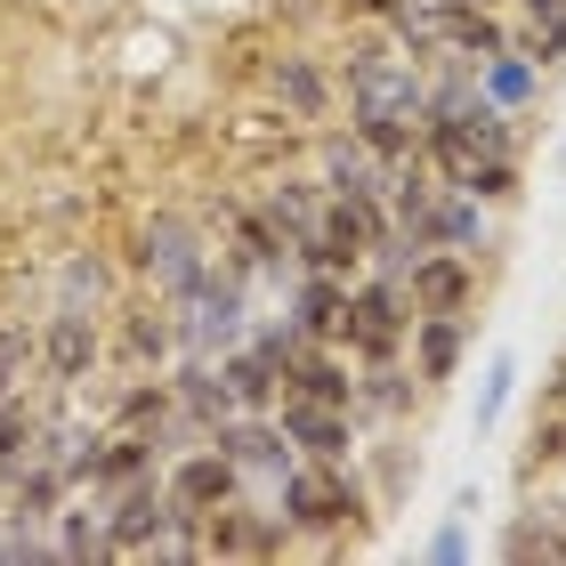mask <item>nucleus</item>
Returning a JSON list of instances; mask_svg holds the SVG:
<instances>
[{
	"label": "nucleus",
	"mask_w": 566,
	"mask_h": 566,
	"mask_svg": "<svg viewBox=\"0 0 566 566\" xmlns=\"http://www.w3.org/2000/svg\"><path fill=\"white\" fill-rule=\"evenodd\" d=\"M389 163H380V154L365 146V138H324V195H389Z\"/></svg>",
	"instance_id": "nucleus-16"
},
{
	"label": "nucleus",
	"mask_w": 566,
	"mask_h": 566,
	"mask_svg": "<svg viewBox=\"0 0 566 566\" xmlns=\"http://www.w3.org/2000/svg\"><path fill=\"white\" fill-rule=\"evenodd\" d=\"M413 365H421V380L461 373V316H413Z\"/></svg>",
	"instance_id": "nucleus-20"
},
{
	"label": "nucleus",
	"mask_w": 566,
	"mask_h": 566,
	"mask_svg": "<svg viewBox=\"0 0 566 566\" xmlns=\"http://www.w3.org/2000/svg\"><path fill=\"white\" fill-rule=\"evenodd\" d=\"M235 478H243V470H235L219 446H195L187 461H170L163 485H170V510H178V518H211L219 502H235Z\"/></svg>",
	"instance_id": "nucleus-10"
},
{
	"label": "nucleus",
	"mask_w": 566,
	"mask_h": 566,
	"mask_svg": "<svg viewBox=\"0 0 566 566\" xmlns=\"http://www.w3.org/2000/svg\"><path fill=\"white\" fill-rule=\"evenodd\" d=\"M275 97L292 106L300 122H316L324 106H332V90H324V73L307 65V57H275Z\"/></svg>",
	"instance_id": "nucleus-21"
},
{
	"label": "nucleus",
	"mask_w": 566,
	"mask_h": 566,
	"mask_svg": "<svg viewBox=\"0 0 566 566\" xmlns=\"http://www.w3.org/2000/svg\"><path fill=\"white\" fill-rule=\"evenodd\" d=\"M146 470H154V437H106V446L90 453V478L97 485H130Z\"/></svg>",
	"instance_id": "nucleus-22"
},
{
	"label": "nucleus",
	"mask_w": 566,
	"mask_h": 566,
	"mask_svg": "<svg viewBox=\"0 0 566 566\" xmlns=\"http://www.w3.org/2000/svg\"><path fill=\"white\" fill-rule=\"evenodd\" d=\"M138 275L154 283V300H187L202 275H211V243H202V227L195 219H178V211H154L138 227Z\"/></svg>",
	"instance_id": "nucleus-2"
},
{
	"label": "nucleus",
	"mask_w": 566,
	"mask_h": 566,
	"mask_svg": "<svg viewBox=\"0 0 566 566\" xmlns=\"http://www.w3.org/2000/svg\"><path fill=\"white\" fill-rule=\"evenodd\" d=\"M461 187H470L478 202H510V195H518V170H510V154H485V163L461 178Z\"/></svg>",
	"instance_id": "nucleus-27"
},
{
	"label": "nucleus",
	"mask_w": 566,
	"mask_h": 566,
	"mask_svg": "<svg viewBox=\"0 0 566 566\" xmlns=\"http://www.w3.org/2000/svg\"><path fill=\"white\" fill-rule=\"evenodd\" d=\"M283 380H292V397H316V405H356V380L340 356H324L316 340H307L292 365H283Z\"/></svg>",
	"instance_id": "nucleus-18"
},
{
	"label": "nucleus",
	"mask_w": 566,
	"mask_h": 566,
	"mask_svg": "<svg viewBox=\"0 0 566 566\" xmlns=\"http://www.w3.org/2000/svg\"><path fill=\"white\" fill-rule=\"evenodd\" d=\"M97 324H90V307H73V300H57V316H49V332H41V365L57 373V380H90V365H97Z\"/></svg>",
	"instance_id": "nucleus-13"
},
{
	"label": "nucleus",
	"mask_w": 566,
	"mask_h": 566,
	"mask_svg": "<svg viewBox=\"0 0 566 566\" xmlns=\"http://www.w3.org/2000/svg\"><path fill=\"white\" fill-rule=\"evenodd\" d=\"M461 510H470V502H461ZM461 510L429 534V558H437V566H461V558H470V526H461Z\"/></svg>",
	"instance_id": "nucleus-32"
},
{
	"label": "nucleus",
	"mask_w": 566,
	"mask_h": 566,
	"mask_svg": "<svg viewBox=\"0 0 566 566\" xmlns=\"http://www.w3.org/2000/svg\"><path fill=\"white\" fill-rule=\"evenodd\" d=\"M526 57H534V65H558V57H566V9H558V17H534V49H526Z\"/></svg>",
	"instance_id": "nucleus-33"
},
{
	"label": "nucleus",
	"mask_w": 566,
	"mask_h": 566,
	"mask_svg": "<svg viewBox=\"0 0 566 566\" xmlns=\"http://www.w3.org/2000/svg\"><path fill=\"white\" fill-rule=\"evenodd\" d=\"M219 380H227V397H235V413H268L275 389H283V356L268 340H235L219 356Z\"/></svg>",
	"instance_id": "nucleus-12"
},
{
	"label": "nucleus",
	"mask_w": 566,
	"mask_h": 566,
	"mask_svg": "<svg viewBox=\"0 0 566 566\" xmlns=\"http://www.w3.org/2000/svg\"><path fill=\"white\" fill-rule=\"evenodd\" d=\"M485 154H510V122H502V106L494 97H470V106L461 114H437V122H421V163H437L461 187V178H470Z\"/></svg>",
	"instance_id": "nucleus-3"
},
{
	"label": "nucleus",
	"mask_w": 566,
	"mask_h": 566,
	"mask_svg": "<svg viewBox=\"0 0 566 566\" xmlns=\"http://www.w3.org/2000/svg\"><path fill=\"white\" fill-rule=\"evenodd\" d=\"M526 9H534V17H558V9H566V0H526Z\"/></svg>",
	"instance_id": "nucleus-36"
},
{
	"label": "nucleus",
	"mask_w": 566,
	"mask_h": 566,
	"mask_svg": "<svg viewBox=\"0 0 566 566\" xmlns=\"http://www.w3.org/2000/svg\"><path fill=\"white\" fill-rule=\"evenodd\" d=\"M356 397L380 405V413H397V405H405V373H389V356H380V365H373L365 380H356Z\"/></svg>",
	"instance_id": "nucleus-31"
},
{
	"label": "nucleus",
	"mask_w": 566,
	"mask_h": 566,
	"mask_svg": "<svg viewBox=\"0 0 566 566\" xmlns=\"http://www.w3.org/2000/svg\"><path fill=\"white\" fill-rule=\"evenodd\" d=\"M421 251H485V202L470 187H437L429 202V227H421Z\"/></svg>",
	"instance_id": "nucleus-14"
},
{
	"label": "nucleus",
	"mask_w": 566,
	"mask_h": 566,
	"mask_svg": "<svg viewBox=\"0 0 566 566\" xmlns=\"http://www.w3.org/2000/svg\"><path fill=\"white\" fill-rule=\"evenodd\" d=\"M292 324L307 332V340H340V324H348V275H332V268H300Z\"/></svg>",
	"instance_id": "nucleus-15"
},
{
	"label": "nucleus",
	"mask_w": 566,
	"mask_h": 566,
	"mask_svg": "<svg viewBox=\"0 0 566 566\" xmlns=\"http://www.w3.org/2000/svg\"><path fill=\"white\" fill-rule=\"evenodd\" d=\"M502 551H510V558H566V526L551 518V510H534L526 526H510Z\"/></svg>",
	"instance_id": "nucleus-25"
},
{
	"label": "nucleus",
	"mask_w": 566,
	"mask_h": 566,
	"mask_svg": "<svg viewBox=\"0 0 566 566\" xmlns=\"http://www.w3.org/2000/svg\"><path fill=\"white\" fill-rule=\"evenodd\" d=\"M543 510H551V518H558V526H566V494H558V502H543Z\"/></svg>",
	"instance_id": "nucleus-37"
},
{
	"label": "nucleus",
	"mask_w": 566,
	"mask_h": 566,
	"mask_svg": "<svg viewBox=\"0 0 566 566\" xmlns=\"http://www.w3.org/2000/svg\"><path fill=\"white\" fill-rule=\"evenodd\" d=\"M348 114L356 122H421V73H413V57L356 49V57H348Z\"/></svg>",
	"instance_id": "nucleus-4"
},
{
	"label": "nucleus",
	"mask_w": 566,
	"mask_h": 566,
	"mask_svg": "<svg viewBox=\"0 0 566 566\" xmlns=\"http://www.w3.org/2000/svg\"><path fill=\"white\" fill-rule=\"evenodd\" d=\"M510 380H518V365H510V356H494V365H485V389H478V429H494V421H502Z\"/></svg>",
	"instance_id": "nucleus-28"
},
{
	"label": "nucleus",
	"mask_w": 566,
	"mask_h": 566,
	"mask_svg": "<svg viewBox=\"0 0 566 566\" xmlns=\"http://www.w3.org/2000/svg\"><path fill=\"white\" fill-rule=\"evenodd\" d=\"M24 365H33V340H24L17 324H0V397H17V380H24Z\"/></svg>",
	"instance_id": "nucleus-29"
},
{
	"label": "nucleus",
	"mask_w": 566,
	"mask_h": 566,
	"mask_svg": "<svg viewBox=\"0 0 566 566\" xmlns=\"http://www.w3.org/2000/svg\"><path fill=\"white\" fill-rule=\"evenodd\" d=\"M170 389H178V405H187V421H195L202 437H211L227 413H235V397H227V380H219V365H211V356H195V365L178 373Z\"/></svg>",
	"instance_id": "nucleus-19"
},
{
	"label": "nucleus",
	"mask_w": 566,
	"mask_h": 566,
	"mask_svg": "<svg viewBox=\"0 0 566 566\" xmlns=\"http://www.w3.org/2000/svg\"><path fill=\"white\" fill-rule=\"evenodd\" d=\"M340 9H356V17H397L405 0H340Z\"/></svg>",
	"instance_id": "nucleus-35"
},
{
	"label": "nucleus",
	"mask_w": 566,
	"mask_h": 566,
	"mask_svg": "<svg viewBox=\"0 0 566 566\" xmlns=\"http://www.w3.org/2000/svg\"><path fill=\"white\" fill-rule=\"evenodd\" d=\"M478 90L494 97L502 114H518L534 90H543V65L526 57V49H494V57H478Z\"/></svg>",
	"instance_id": "nucleus-17"
},
{
	"label": "nucleus",
	"mask_w": 566,
	"mask_h": 566,
	"mask_svg": "<svg viewBox=\"0 0 566 566\" xmlns=\"http://www.w3.org/2000/svg\"><path fill=\"white\" fill-rule=\"evenodd\" d=\"M65 300H73V307H82V300H106V268H97V260H73V268H65Z\"/></svg>",
	"instance_id": "nucleus-34"
},
{
	"label": "nucleus",
	"mask_w": 566,
	"mask_h": 566,
	"mask_svg": "<svg viewBox=\"0 0 566 566\" xmlns=\"http://www.w3.org/2000/svg\"><path fill=\"white\" fill-rule=\"evenodd\" d=\"M170 340H178V324H170V316H130V356H154V365H163Z\"/></svg>",
	"instance_id": "nucleus-30"
},
{
	"label": "nucleus",
	"mask_w": 566,
	"mask_h": 566,
	"mask_svg": "<svg viewBox=\"0 0 566 566\" xmlns=\"http://www.w3.org/2000/svg\"><path fill=\"white\" fill-rule=\"evenodd\" d=\"M211 446L235 461V470H251V478H292L300 461H292V437H283V421H268V413H227L219 429H211Z\"/></svg>",
	"instance_id": "nucleus-8"
},
{
	"label": "nucleus",
	"mask_w": 566,
	"mask_h": 566,
	"mask_svg": "<svg viewBox=\"0 0 566 566\" xmlns=\"http://www.w3.org/2000/svg\"><path fill=\"white\" fill-rule=\"evenodd\" d=\"M268 219L283 227V243H307V235H316V219H324V202L316 195H307V187H292V178H283V187H268Z\"/></svg>",
	"instance_id": "nucleus-23"
},
{
	"label": "nucleus",
	"mask_w": 566,
	"mask_h": 566,
	"mask_svg": "<svg viewBox=\"0 0 566 566\" xmlns=\"http://www.w3.org/2000/svg\"><path fill=\"white\" fill-rule=\"evenodd\" d=\"M57 558H73V566H82V558H114V543H106V518H90V510H57Z\"/></svg>",
	"instance_id": "nucleus-24"
},
{
	"label": "nucleus",
	"mask_w": 566,
	"mask_h": 566,
	"mask_svg": "<svg viewBox=\"0 0 566 566\" xmlns=\"http://www.w3.org/2000/svg\"><path fill=\"white\" fill-rule=\"evenodd\" d=\"M405 283L397 275H373V283H356L348 292V324H340V340L365 356V365H380V356H397L405 348V332H413V316H405Z\"/></svg>",
	"instance_id": "nucleus-5"
},
{
	"label": "nucleus",
	"mask_w": 566,
	"mask_h": 566,
	"mask_svg": "<svg viewBox=\"0 0 566 566\" xmlns=\"http://www.w3.org/2000/svg\"><path fill=\"white\" fill-rule=\"evenodd\" d=\"M275 510L283 526H356V485L340 478V461H316V470H292L275 485Z\"/></svg>",
	"instance_id": "nucleus-6"
},
{
	"label": "nucleus",
	"mask_w": 566,
	"mask_h": 566,
	"mask_svg": "<svg viewBox=\"0 0 566 566\" xmlns=\"http://www.w3.org/2000/svg\"><path fill=\"white\" fill-rule=\"evenodd\" d=\"M33 446H41V429H33V413H24L17 397H0V478H9V470H17V461L33 453Z\"/></svg>",
	"instance_id": "nucleus-26"
},
{
	"label": "nucleus",
	"mask_w": 566,
	"mask_h": 566,
	"mask_svg": "<svg viewBox=\"0 0 566 566\" xmlns=\"http://www.w3.org/2000/svg\"><path fill=\"white\" fill-rule=\"evenodd\" d=\"M446 9H494V0H446Z\"/></svg>",
	"instance_id": "nucleus-38"
},
{
	"label": "nucleus",
	"mask_w": 566,
	"mask_h": 566,
	"mask_svg": "<svg viewBox=\"0 0 566 566\" xmlns=\"http://www.w3.org/2000/svg\"><path fill=\"white\" fill-rule=\"evenodd\" d=\"M558 170H566V154H558Z\"/></svg>",
	"instance_id": "nucleus-39"
},
{
	"label": "nucleus",
	"mask_w": 566,
	"mask_h": 566,
	"mask_svg": "<svg viewBox=\"0 0 566 566\" xmlns=\"http://www.w3.org/2000/svg\"><path fill=\"white\" fill-rule=\"evenodd\" d=\"M478 292V260L470 251H421L413 268H405V300H413V316H461Z\"/></svg>",
	"instance_id": "nucleus-9"
},
{
	"label": "nucleus",
	"mask_w": 566,
	"mask_h": 566,
	"mask_svg": "<svg viewBox=\"0 0 566 566\" xmlns=\"http://www.w3.org/2000/svg\"><path fill=\"white\" fill-rule=\"evenodd\" d=\"M283 437L307 453V461H348L356 429H348V405H316V397H283Z\"/></svg>",
	"instance_id": "nucleus-11"
},
{
	"label": "nucleus",
	"mask_w": 566,
	"mask_h": 566,
	"mask_svg": "<svg viewBox=\"0 0 566 566\" xmlns=\"http://www.w3.org/2000/svg\"><path fill=\"white\" fill-rule=\"evenodd\" d=\"M170 518H178V510H170V485L163 478H130V485H122V502L106 510V543H114V558L122 551H163L170 543Z\"/></svg>",
	"instance_id": "nucleus-7"
},
{
	"label": "nucleus",
	"mask_w": 566,
	"mask_h": 566,
	"mask_svg": "<svg viewBox=\"0 0 566 566\" xmlns=\"http://www.w3.org/2000/svg\"><path fill=\"white\" fill-rule=\"evenodd\" d=\"M243 332H251L243 268H235V260H219L187 300H178V340H187V356H227V348L243 340Z\"/></svg>",
	"instance_id": "nucleus-1"
}]
</instances>
